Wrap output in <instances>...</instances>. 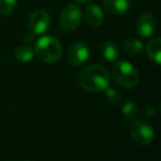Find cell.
Returning a JSON list of instances; mask_svg holds the SVG:
<instances>
[{"instance_id": "obj_1", "label": "cell", "mask_w": 161, "mask_h": 161, "mask_svg": "<svg viewBox=\"0 0 161 161\" xmlns=\"http://www.w3.org/2000/svg\"><path fill=\"white\" fill-rule=\"evenodd\" d=\"M78 82L80 86L90 92H101L108 87L110 76L108 69L102 65H90L80 73Z\"/></svg>"}, {"instance_id": "obj_2", "label": "cell", "mask_w": 161, "mask_h": 161, "mask_svg": "<svg viewBox=\"0 0 161 161\" xmlns=\"http://www.w3.org/2000/svg\"><path fill=\"white\" fill-rule=\"evenodd\" d=\"M34 53L43 62L54 63L60 60L62 55V47L53 36H42L36 41Z\"/></svg>"}, {"instance_id": "obj_3", "label": "cell", "mask_w": 161, "mask_h": 161, "mask_svg": "<svg viewBox=\"0 0 161 161\" xmlns=\"http://www.w3.org/2000/svg\"><path fill=\"white\" fill-rule=\"evenodd\" d=\"M113 75L117 83L126 88H134L139 83V73L129 62L118 61L113 67Z\"/></svg>"}, {"instance_id": "obj_4", "label": "cell", "mask_w": 161, "mask_h": 161, "mask_svg": "<svg viewBox=\"0 0 161 161\" xmlns=\"http://www.w3.org/2000/svg\"><path fill=\"white\" fill-rule=\"evenodd\" d=\"M82 10L77 5L69 3L63 9L60 16V27L66 32L75 31L82 22Z\"/></svg>"}, {"instance_id": "obj_5", "label": "cell", "mask_w": 161, "mask_h": 161, "mask_svg": "<svg viewBox=\"0 0 161 161\" xmlns=\"http://www.w3.org/2000/svg\"><path fill=\"white\" fill-rule=\"evenodd\" d=\"M129 132L132 140L140 146L149 145L154 138L153 128L145 120H134L130 126Z\"/></svg>"}, {"instance_id": "obj_6", "label": "cell", "mask_w": 161, "mask_h": 161, "mask_svg": "<svg viewBox=\"0 0 161 161\" xmlns=\"http://www.w3.org/2000/svg\"><path fill=\"white\" fill-rule=\"evenodd\" d=\"M50 25H51V17L43 9H38L32 12L28 22L30 32H32L34 36L45 33L49 30Z\"/></svg>"}, {"instance_id": "obj_7", "label": "cell", "mask_w": 161, "mask_h": 161, "mask_svg": "<svg viewBox=\"0 0 161 161\" xmlns=\"http://www.w3.org/2000/svg\"><path fill=\"white\" fill-rule=\"evenodd\" d=\"M90 56V47L85 42H76L69 47L67 51V60L74 66H80L87 61Z\"/></svg>"}, {"instance_id": "obj_8", "label": "cell", "mask_w": 161, "mask_h": 161, "mask_svg": "<svg viewBox=\"0 0 161 161\" xmlns=\"http://www.w3.org/2000/svg\"><path fill=\"white\" fill-rule=\"evenodd\" d=\"M157 29V22L154 17L149 12H145L138 18L136 23V32L140 38L148 39L153 36Z\"/></svg>"}, {"instance_id": "obj_9", "label": "cell", "mask_w": 161, "mask_h": 161, "mask_svg": "<svg viewBox=\"0 0 161 161\" xmlns=\"http://www.w3.org/2000/svg\"><path fill=\"white\" fill-rule=\"evenodd\" d=\"M103 7L108 14L121 16L129 11L131 0H103Z\"/></svg>"}, {"instance_id": "obj_10", "label": "cell", "mask_w": 161, "mask_h": 161, "mask_svg": "<svg viewBox=\"0 0 161 161\" xmlns=\"http://www.w3.org/2000/svg\"><path fill=\"white\" fill-rule=\"evenodd\" d=\"M85 19L90 25L94 28L101 27L104 23V12L96 3H88L84 10Z\"/></svg>"}, {"instance_id": "obj_11", "label": "cell", "mask_w": 161, "mask_h": 161, "mask_svg": "<svg viewBox=\"0 0 161 161\" xmlns=\"http://www.w3.org/2000/svg\"><path fill=\"white\" fill-rule=\"evenodd\" d=\"M102 56L108 62H115L119 56V49L118 45L113 41H105L102 43L101 47Z\"/></svg>"}, {"instance_id": "obj_12", "label": "cell", "mask_w": 161, "mask_h": 161, "mask_svg": "<svg viewBox=\"0 0 161 161\" xmlns=\"http://www.w3.org/2000/svg\"><path fill=\"white\" fill-rule=\"evenodd\" d=\"M147 55L156 64L161 63V40L160 38H154L147 44Z\"/></svg>"}, {"instance_id": "obj_13", "label": "cell", "mask_w": 161, "mask_h": 161, "mask_svg": "<svg viewBox=\"0 0 161 161\" xmlns=\"http://www.w3.org/2000/svg\"><path fill=\"white\" fill-rule=\"evenodd\" d=\"M14 56H16V58L19 62H22V63L30 62L34 56V50L29 44L20 45L14 51Z\"/></svg>"}, {"instance_id": "obj_14", "label": "cell", "mask_w": 161, "mask_h": 161, "mask_svg": "<svg viewBox=\"0 0 161 161\" xmlns=\"http://www.w3.org/2000/svg\"><path fill=\"white\" fill-rule=\"evenodd\" d=\"M124 49L130 55H137L143 50V43L135 38H129L124 43Z\"/></svg>"}, {"instance_id": "obj_15", "label": "cell", "mask_w": 161, "mask_h": 161, "mask_svg": "<svg viewBox=\"0 0 161 161\" xmlns=\"http://www.w3.org/2000/svg\"><path fill=\"white\" fill-rule=\"evenodd\" d=\"M121 112H123L124 117L128 120H136L137 116H138V107L131 101H126L124 103Z\"/></svg>"}, {"instance_id": "obj_16", "label": "cell", "mask_w": 161, "mask_h": 161, "mask_svg": "<svg viewBox=\"0 0 161 161\" xmlns=\"http://www.w3.org/2000/svg\"><path fill=\"white\" fill-rule=\"evenodd\" d=\"M105 96H106V98H107V101L109 102V104H112L113 106L119 105L120 102H121V98H123L120 92L117 91V90H115V88H113V87L106 88L105 90Z\"/></svg>"}, {"instance_id": "obj_17", "label": "cell", "mask_w": 161, "mask_h": 161, "mask_svg": "<svg viewBox=\"0 0 161 161\" xmlns=\"http://www.w3.org/2000/svg\"><path fill=\"white\" fill-rule=\"evenodd\" d=\"M18 0H0V16H9L14 10Z\"/></svg>"}, {"instance_id": "obj_18", "label": "cell", "mask_w": 161, "mask_h": 161, "mask_svg": "<svg viewBox=\"0 0 161 161\" xmlns=\"http://www.w3.org/2000/svg\"><path fill=\"white\" fill-rule=\"evenodd\" d=\"M142 114L145 115L147 118H150V117H152V116H154V115H156V110H154V108L152 107V106L147 105V106H145V107H143Z\"/></svg>"}, {"instance_id": "obj_19", "label": "cell", "mask_w": 161, "mask_h": 161, "mask_svg": "<svg viewBox=\"0 0 161 161\" xmlns=\"http://www.w3.org/2000/svg\"><path fill=\"white\" fill-rule=\"evenodd\" d=\"M23 41L25 42V44H29L30 43H32L34 41V34L32 33V32H30V33H27L25 36V38H23Z\"/></svg>"}, {"instance_id": "obj_20", "label": "cell", "mask_w": 161, "mask_h": 161, "mask_svg": "<svg viewBox=\"0 0 161 161\" xmlns=\"http://www.w3.org/2000/svg\"><path fill=\"white\" fill-rule=\"evenodd\" d=\"M74 1L80 3H87V1H90V0H74Z\"/></svg>"}, {"instance_id": "obj_21", "label": "cell", "mask_w": 161, "mask_h": 161, "mask_svg": "<svg viewBox=\"0 0 161 161\" xmlns=\"http://www.w3.org/2000/svg\"><path fill=\"white\" fill-rule=\"evenodd\" d=\"M25 161H30V160H25Z\"/></svg>"}]
</instances>
